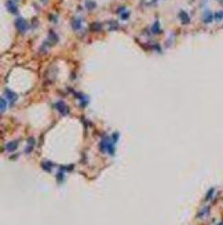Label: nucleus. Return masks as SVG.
Wrapping results in <instances>:
<instances>
[{
    "label": "nucleus",
    "instance_id": "obj_7",
    "mask_svg": "<svg viewBox=\"0 0 223 225\" xmlns=\"http://www.w3.org/2000/svg\"><path fill=\"white\" fill-rule=\"evenodd\" d=\"M215 18H213V14L211 11H205L204 14H202V22L204 24H211Z\"/></svg>",
    "mask_w": 223,
    "mask_h": 225
},
{
    "label": "nucleus",
    "instance_id": "obj_6",
    "mask_svg": "<svg viewBox=\"0 0 223 225\" xmlns=\"http://www.w3.org/2000/svg\"><path fill=\"white\" fill-rule=\"evenodd\" d=\"M179 20H181V22L183 24V25H189L190 24V17H189V14H187L186 11H179Z\"/></svg>",
    "mask_w": 223,
    "mask_h": 225
},
{
    "label": "nucleus",
    "instance_id": "obj_18",
    "mask_svg": "<svg viewBox=\"0 0 223 225\" xmlns=\"http://www.w3.org/2000/svg\"><path fill=\"white\" fill-rule=\"evenodd\" d=\"M42 3H43V4H46V3H47V0H42Z\"/></svg>",
    "mask_w": 223,
    "mask_h": 225
},
{
    "label": "nucleus",
    "instance_id": "obj_15",
    "mask_svg": "<svg viewBox=\"0 0 223 225\" xmlns=\"http://www.w3.org/2000/svg\"><path fill=\"white\" fill-rule=\"evenodd\" d=\"M6 106H7V104H6V97H3L1 98V112L6 110Z\"/></svg>",
    "mask_w": 223,
    "mask_h": 225
},
{
    "label": "nucleus",
    "instance_id": "obj_10",
    "mask_svg": "<svg viewBox=\"0 0 223 225\" xmlns=\"http://www.w3.org/2000/svg\"><path fill=\"white\" fill-rule=\"evenodd\" d=\"M151 32L154 33V35H158V33H161V28H160V22L156 21L154 24H153V26H151Z\"/></svg>",
    "mask_w": 223,
    "mask_h": 225
},
{
    "label": "nucleus",
    "instance_id": "obj_14",
    "mask_svg": "<svg viewBox=\"0 0 223 225\" xmlns=\"http://www.w3.org/2000/svg\"><path fill=\"white\" fill-rule=\"evenodd\" d=\"M109 24H110V31H114V29H117V28H119V25H117V22L110 21Z\"/></svg>",
    "mask_w": 223,
    "mask_h": 225
},
{
    "label": "nucleus",
    "instance_id": "obj_1",
    "mask_svg": "<svg viewBox=\"0 0 223 225\" xmlns=\"http://www.w3.org/2000/svg\"><path fill=\"white\" fill-rule=\"evenodd\" d=\"M15 26H17V29H18V32H21V33H25L29 29V25H28L26 20L22 18V17H18L15 20Z\"/></svg>",
    "mask_w": 223,
    "mask_h": 225
},
{
    "label": "nucleus",
    "instance_id": "obj_17",
    "mask_svg": "<svg viewBox=\"0 0 223 225\" xmlns=\"http://www.w3.org/2000/svg\"><path fill=\"white\" fill-rule=\"evenodd\" d=\"M157 1H158V0H153V1H151V4H156Z\"/></svg>",
    "mask_w": 223,
    "mask_h": 225
},
{
    "label": "nucleus",
    "instance_id": "obj_11",
    "mask_svg": "<svg viewBox=\"0 0 223 225\" xmlns=\"http://www.w3.org/2000/svg\"><path fill=\"white\" fill-rule=\"evenodd\" d=\"M90 29H91L92 32H99V31H102V24H99V22H94V24H91Z\"/></svg>",
    "mask_w": 223,
    "mask_h": 225
},
{
    "label": "nucleus",
    "instance_id": "obj_3",
    "mask_svg": "<svg viewBox=\"0 0 223 225\" xmlns=\"http://www.w3.org/2000/svg\"><path fill=\"white\" fill-rule=\"evenodd\" d=\"M6 8H7V11L8 13H11V14H18V7H17V4L13 1V0H7L6 1Z\"/></svg>",
    "mask_w": 223,
    "mask_h": 225
},
{
    "label": "nucleus",
    "instance_id": "obj_4",
    "mask_svg": "<svg viewBox=\"0 0 223 225\" xmlns=\"http://www.w3.org/2000/svg\"><path fill=\"white\" fill-rule=\"evenodd\" d=\"M4 97L10 101V104H14V102L18 100V95H17L14 91H11V90H8V89L4 90Z\"/></svg>",
    "mask_w": 223,
    "mask_h": 225
},
{
    "label": "nucleus",
    "instance_id": "obj_8",
    "mask_svg": "<svg viewBox=\"0 0 223 225\" xmlns=\"http://www.w3.org/2000/svg\"><path fill=\"white\" fill-rule=\"evenodd\" d=\"M58 40H59V39H58V36L55 35V32L54 31L48 32V43H50V44H55Z\"/></svg>",
    "mask_w": 223,
    "mask_h": 225
},
{
    "label": "nucleus",
    "instance_id": "obj_5",
    "mask_svg": "<svg viewBox=\"0 0 223 225\" xmlns=\"http://www.w3.org/2000/svg\"><path fill=\"white\" fill-rule=\"evenodd\" d=\"M81 24H83V20L80 17H74L72 20V28L73 31H80L81 29Z\"/></svg>",
    "mask_w": 223,
    "mask_h": 225
},
{
    "label": "nucleus",
    "instance_id": "obj_2",
    "mask_svg": "<svg viewBox=\"0 0 223 225\" xmlns=\"http://www.w3.org/2000/svg\"><path fill=\"white\" fill-rule=\"evenodd\" d=\"M52 106H54V109H57L61 115H67V113H69V106H67L63 101H58V102H55Z\"/></svg>",
    "mask_w": 223,
    "mask_h": 225
},
{
    "label": "nucleus",
    "instance_id": "obj_13",
    "mask_svg": "<svg viewBox=\"0 0 223 225\" xmlns=\"http://www.w3.org/2000/svg\"><path fill=\"white\" fill-rule=\"evenodd\" d=\"M121 20H128V18H130V11H124V13H121Z\"/></svg>",
    "mask_w": 223,
    "mask_h": 225
},
{
    "label": "nucleus",
    "instance_id": "obj_12",
    "mask_svg": "<svg viewBox=\"0 0 223 225\" xmlns=\"http://www.w3.org/2000/svg\"><path fill=\"white\" fill-rule=\"evenodd\" d=\"M213 18H215L216 21H222L223 20V11H216V13L213 14Z\"/></svg>",
    "mask_w": 223,
    "mask_h": 225
},
{
    "label": "nucleus",
    "instance_id": "obj_9",
    "mask_svg": "<svg viewBox=\"0 0 223 225\" xmlns=\"http://www.w3.org/2000/svg\"><path fill=\"white\" fill-rule=\"evenodd\" d=\"M84 6H85V8H87L88 11H91V10H94V8L97 7V3H95L94 0H85Z\"/></svg>",
    "mask_w": 223,
    "mask_h": 225
},
{
    "label": "nucleus",
    "instance_id": "obj_16",
    "mask_svg": "<svg viewBox=\"0 0 223 225\" xmlns=\"http://www.w3.org/2000/svg\"><path fill=\"white\" fill-rule=\"evenodd\" d=\"M17 145V142H11V144H8V149H14Z\"/></svg>",
    "mask_w": 223,
    "mask_h": 225
}]
</instances>
